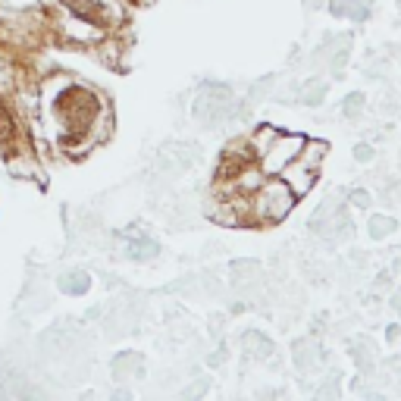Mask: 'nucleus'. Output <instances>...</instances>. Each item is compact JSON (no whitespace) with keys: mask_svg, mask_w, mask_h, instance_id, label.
<instances>
[{"mask_svg":"<svg viewBox=\"0 0 401 401\" xmlns=\"http://www.w3.org/2000/svg\"><path fill=\"white\" fill-rule=\"evenodd\" d=\"M304 141H308L304 135H282V132H276L273 141H269L267 148L257 154V163H260V170H264V176H279L291 160L301 154Z\"/></svg>","mask_w":401,"mask_h":401,"instance_id":"3","label":"nucleus"},{"mask_svg":"<svg viewBox=\"0 0 401 401\" xmlns=\"http://www.w3.org/2000/svg\"><path fill=\"white\" fill-rule=\"evenodd\" d=\"M54 113H57V120L66 126V135L76 138V135L88 132V129L94 126V120L104 113V100H100L98 91H91L88 85L69 82V85H63V88L57 91Z\"/></svg>","mask_w":401,"mask_h":401,"instance_id":"1","label":"nucleus"},{"mask_svg":"<svg viewBox=\"0 0 401 401\" xmlns=\"http://www.w3.org/2000/svg\"><path fill=\"white\" fill-rule=\"evenodd\" d=\"M295 194L282 179H264L251 194H248V214L257 223H279L291 210Z\"/></svg>","mask_w":401,"mask_h":401,"instance_id":"2","label":"nucleus"},{"mask_svg":"<svg viewBox=\"0 0 401 401\" xmlns=\"http://www.w3.org/2000/svg\"><path fill=\"white\" fill-rule=\"evenodd\" d=\"M0 144L4 148H10V144H16V120H13L10 107L0 100Z\"/></svg>","mask_w":401,"mask_h":401,"instance_id":"6","label":"nucleus"},{"mask_svg":"<svg viewBox=\"0 0 401 401\" xmlns=\"http://www.w3.org/2000/svg\"><path fill=\"white\" fill-rule=\"evenodd\" d=\"M335 16H348V19H364L370 13V0H330Z\"/></svg>","mask_w":401,"mask_h":401,"instance_id":"5","label":"nucleus"},{"mask_svg":"<svg viewBox=\"0 0 401 401\" xmlns=\"http://www.w3.org/2000/svg\"><path fill=\"white\" fill-rule=\"evenodd\" d=\"M317 170H320V166H313V163H308V160L295 157L286 166V170L279 173V179L291 188V194H295V198H301V194H308L310 188H313V182H317Z\"/></svg>","mask_w":401,"mask_h":401,"instance_id":"4","label":"nucleus"}]
</instances>
